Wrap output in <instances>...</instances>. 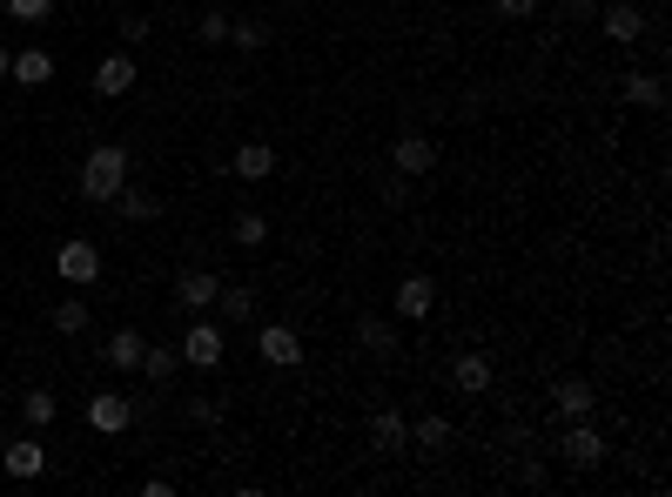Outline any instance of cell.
<instances>
[{"instance_id":"cell-1","label":"cell","mask_w":672,"mask_h":497,"mask_svg":"<svg viewBox=\"0 0 672 497\" xmlns=\"http://www.w3.org/2000/svg\"><path fill=\"white\" fill-rule=\"evenodd\" d=\"M122 182H129V148L122 141H95L88 162H82V196L88 202H114V196H122Z\"/></svg>"},{"instance_id":"cell-2","label":"cell","mask_w":672,"mask_h":497,"mask_svg":"<svg viewBox=\"0 0 672 497\" xmlns=\"http://www.w3.org/2000/svg\"><path fill=\"white\" fill-rule=\"evenodd\" d=\"M559 450H565V464H572V471H599L612 444H606V431L591 424V417H572L565 437H559Z\"/></svg>"},{"instance_id":"cell-3","label":"cell","mask_w":672,"mask_h":497,"mask_svg":"<svg viewBox=\"0 0 672 497\" xmlns=\"http://www.w3.org/2000/svg\"><path fill=\"white\" fill-rule=\"evenodd\" d=\"M182 363H195V370H216L222 363V350H229V336H222V323H209V316H195L188 330H182Z\"/></svg>"},{"instance_id":"cell-4","label":"cell","mask_w":672,"mask_h":497,"mask_svg":"<svg viewBox=\"0 0 672 497\" xmlns=\"http://www.w3.org/2000/svg\"><path fill=\"white\" fill-rule=\"evenodd\" d=\"M256 357L276 363V370H296L309 350H303V336H296L290 323H262V330H256Z\"/></svg>"},{"instance_id":"cell-5","label":"cell","mask_w":672,"mask_h":497,"mask_svg":"<svg viewBox=\"0 0 672 497\" xmlns=\"http://www.w3.org/2000/svg\"><path fill=\"white\" fill-rule=\"evenodd\" d=\"M390 169H398L404 182L430 175V169H438V141H430V135H398V141H390Z\"/></svg>"},{"instance_id":"cell-6","label":"cell","mask_w":672,"mask_h":497,"mask_svg":"<svg viewBox=\"0 0 672 497\" xmlns=\"http://www.w3.org/2000/svg\"><path fill=\"white\" fill-rule=\"evenodd\" d=\"M54 270H61V283H95L101 276V249L88 243V236H74V243H61V256H54Z\"/></svg>"},{"instance_id":"cell-7","label":"cell","mask_w":672,"mask_h":497,"mask_svg":"<svg viewBox=\"0 0 672 497\" xmlns=\"http://www.w3.org/2000/svg\"><path fill=\"white\" fill-rule=\"evenodd\" d=\"M599 27H606V41L632 48V41H646L652 14H639V8H632V0H612V8H599Z\"/></svg>"},{"instance_id":"cell-8","label":"cell","mask_w":672,"mask_h":497,"mask_svg":"<svg viewBox=\"0 0 672 497\" xmlns=\"http://www.w3.org/2000/svg\"><path fill=\"white\" fill-rule=\"evenodd\" d=\"M88 424H95L101 437H122V431L135 424V403H129L122 390H95V397H88Z\"/></svg>"},{"instance_id":"cell-9","label":"cell","mask_w":672,"mask_h":497,"mask_svg":"<svg viewBox=\"0 0 672 497\" xmlns=\"http://www.w3.org/2000/svg\"><path fill=\"white\" fill-rule=\"evenodd\" d=\"M370 450H377V457L411 450V417H404V410H377V417H370Z\"/></svg>"},{"instance_id":"cell-10","label":"cell","mask_w":672,"mask_h":497,"mask_svg":"<svg viewBox=\"0 0 672 497\" xmlns=\"http://www.w3.org/2000/svg\"><path fill=\"white\" fill-rule=\"evenodd\" d=\"M216 289H222L216 270H188V276L175 283V302H182L188 316H209V310H216Z\"/></svg>"},{"instance_id":"cell-11","label":"cell","mask_w":672,"mask_h":497,"mask_svg":"<svg viewBox=\"0 0 672 497\" xmlns=\"http://www.w3.org/2000/svg\"><path fill=\"white\" fill-rule=\"evenodd\" d=\"M551 410H559L565 424H572V417H591V410H599V390H591L585 376H559V384H551Z\"/></svg>"},{"instance_id":"cell-12","label":"cell","mask_w":672,"mask_h":497,"mask_svg":"<svg viewBox=\"0 0 672 497\" xmlns=\"http://www.w3.org/2000/svg\"><path fill=\"white\" fill-rule=\"evenodd\" d=\"M430 310H438V283H430L424 270L404 276V283H398V316H404V323H424Z\"/></svg>"},{"instance_id":"cell-13","label":"cell","mask_w":672,"mask_h":497,"mask_svg":"<svg viewBox=\"0 0 672 497\" xmlns=\"http://www.w3.org/2000/svg\"><path fill=\"white\" fill-rule=\"evenodd\" d=\"M135 74H142V67H135V54H129V48H114V54L95 67V95H108V101H114V95H129V88H135Z\"/></svg>"},{"instance_id":"cell-14","label":"cell","mask_w":672,"mask_h":497,"mask_svg":"<svg viewBox=\"0 0 672 497\" xmlns=\"http://www.w3.org/2000/svg\"><path fill=\"white\" fill-rule=\"evenodd\" d=\"M451 384H457L464 397H485V390H491V357H485V350H464V357L451 363Z\"/></svg>"},{"instance_id":"cell-15","label":"cell","mask_w":672,"mask_h":497,"mask_svg":"<svg viewBox=\"0 0 672 497\" xmlns=\"http://www.w3.org/2000/svg\"><path fill=\"white\" fill-rule=\"evenodd\" d=\"M108 209L122 215V222H155V215H162V196H155V188H135V182H122V196H114Z\"/></svg>"},{"instance_id":"cell-16","label":"cell","mask_w":672,"mask_h":497,"mask_svg":"<svg viewBox=\"0 0 672 497\" xmlns=\"http://www.w3.org/2000/svg\"><path fill=\"white\" fill-rule=\"evenodd\" d=\"M0 464H8V477H41L48 471V450L34 444V437H14L8 450H0Z\"/></svg>"},{"instance_id":"cell-17","label":"cell","mask_w":672,"mask_h":497,"mask_svg":"<svg viewBox=\"0 0 672 497\" xmlns=\"http://www.w3.org/2000/svg\"><path fill=\"white\" fill-rule=\"evenodd\" d=\"M8 82H21V88H48V82H54V54H48V48H27V54H14Z\"/></svg>"},{"instance_id":"cell-18","label":"cell","mask_w":672,"mask_h":497,"mask_svg":"<svg viewBox=\"0 0 672 497\" xmlns=\"http://www.w3.org/2000/svg\"><path fill=\"white\" fill-rule=\"evenodd\" d=\"M229 169L243 175V182H269V175H276V148H269V141H243Z\"/></svg>"},{"instance_id":"cell-19","label":"cell","mask_w":672,"mask_h":497,"mask_svg":"<svg viewBox=\"0 0 672 497\" xmlns=\"http://www.w3.org/2000/svg\"><path fill=\"white\" fill-rule=\"evenodd\" d=\"M451 437H457V431H451V417H438V410H424L417 424H411V444H417V450H430V457L451 450Z\"/></svg>"},{"instance_id":"cell-20","label":"cell","mask_w":672,"mask_h":497,"mask_svg":"<svg viewBox=\"0 0 672 497\" xmlns=\"http://www.w3.org/2000/svg\"><path fill=\"white\" fill-rule=\"evenodd\" d=\"M148 384H169V376L182 370V350H169V343H142V363H135Z\"/></svg>"},{"instance_id":"cell-21","label":"cell","mask_w":672,"mask_h":497,"mask_svg":"<svg viewBox=\"0 0 672 497\" xmlns=\"http://www.w3.org/2000/svg\"><path fill=\"white\" fill-rule=\"evenodd\" d=\"M142 343H148L142 330H114V336L101 343V357H108L114 370H135V363H142Z\"/></svg>"},{"instance_id":"cell-22","label":"cell","mask_w":672,"mask_h":497,"mask_svg":"<svg viewBox=\"0 0 672 497\" xmlns=\"http://www.w3.org/2000/svg\"><path fill=\"white\" fill-rule=\"evenodd\" d=\"M216 310H222V323H256V296L235 289V283H222V289H216Z\"/></svg>"},{"instance_id":"cell-23","label":"cell","mask_w":672,"mask_h":497,"mask_svg":"<svg viewBox=\"0 0 672 497\" xmlns=\"http://www.w3.org/2000/svg\"><path fill=\"white\" fill-rule=\"evenodd\" d=\"M632 108H665V82L659 74H625V88H619Z\"/></svg>"},{"instance_id":"cell-24","label":"cell","mask_w":672,"mask_h":497,"mask_svg":"<svg viewBox=\"0 0 672 497\" xmlns=\"http://www.w3.org/2000/svg\"><path fill=\"white\" fill-rule=\"evenodd\" d=\"M357 343H364L370 357H398V330H390L383 316H364V323H357Z\"/></svg>"},{"instance_id":"cell-25","label":"cell","mask_w":672,"mask_h":497,"mask_svg":"<svg viewBox=\"0 0 672 497\" xmlns=\"http://www.w3.org/2000/svg\"><path fill=\"white\" fill-rule=\"evenodd\" d=\"M21 417H27V424H34V431H48V424H54V417H61V403H54V390H27V397H21Z\"/></svg>"},{"instance_id":"cell-26","label":"cell","mask_w":672,"mask_h":497,"mask_svg":"<svg viewBox=\"0 0 672 497\" xmlns=\"http://www.w3.org/2000/svg\"><path fill=\"white\" fill-rule=\"evenodd\" d=\"M262 236H269V222L256 209H243V215L229 222V243H243V249H262Z\"/></svg>"},{"instance_id":"cell-27","label":"cell","mask_w":672,"mask_h":497,"mask_svg":"<svg viewBox=\"0 0 672 497\" xmlns=\"http://www.w3.org/2000/svg\"><path fill=\"white\" fill-rule=\"evenodd\" d=\"M54 330H61V336H82V330H88V302H82V296L54 302Z\"/></svg>"},{"instance_id":"cell-28","label":"cell","mask_w":672,"mask_h":497,"mask_svg":"<svg viewBox=\"0 0 672 497\" xmlns=\"http://www.w3.org/2000/svg\"><path fill=\"white\" fill-rule=\"evenodd\" d=\"M229 41L243 48V54H256V48H269V21H229Z\"/></svg>"},{"instance_id":"cell-29","label":"cell","mask_w":672,"mask_h":497,"mask_svg":"<svg viewBox=\"0 0 672 497\" xmlns=\"http://www.w3.org/2000/svg\"><path fill=\"white\" fill-rule=\"evenodd\" d=\"M54 14V0H8V21H27V27H41Z\"/></svg>"},{"instance_id":"cell-30","label":"cell","mask_w":672,"mask_h":497,"mask_svg":"<svg viewBox=\"0 0 672 497\" xmlns=\"http://www.w3.org/2000/svg\"><path fill=\"white\" fill-rule=\"evenodd\" d=\"M195 34H203V48H216V41H229V14H222V8H209L203 21H195Z\"/></svg>"},{"instance_id":"cell-31","label":"cell","mask_w":672,"mask_h":497,"mask_svg":"<svg viewBox=\"0 0 672 497\" xmlns=\"http://www.w3.org/2000/svg\"><path fill=\"white\" fill-rule=\"evenodd\" d=\"M188 424L216 431V424H222V403H216V397H195V403H188Z\"/></svg>"},{"instance_id":"cell-32","label":"cell","mask_w":672,"mask_h":497,"mask_svg":"<svg viewBox=\"0 0 672 497\" xmlns=\"http://www.w3.org/2000/svg\"><path fill=\"white\" fill-rule=\"evenodd\" d=\"M498 14H504V21H532L538 0H498Z\"/></svg>"},{"instance_id":"cell-33","label":"cell","mask_w":672,"mask_h":497,"mask_svg":"<svg viewBox=\"0 0 672 497\" xmlns=\"http://www.w3.org/2000/svg\"><path fill=\"white\" fill-rule=\"evenodd\" d=\"M148 41V21H122V48H142Z\"/></svg>"},{"instance_id":"cell-34","label":"cell","mask_w":672,"mask_h":497,"mask_svg":"<svg viewBox=\"0 0 672 497\" xmlns=\"http://www.w3.org/2000/svg\"><path fill=\"white\" fill-rule=\"evenodd\" d=\"M8 67H14V54H8V48H0V82H8Z\"/></svg>"}]
</instances>
